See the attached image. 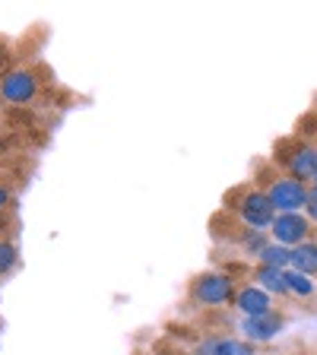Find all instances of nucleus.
I'll return each instance as SVG.
<instances>
[{
	"instance_id": "13",
	"label": "nucleus",
	"mask_w": 317,
	"mask_h": 355,
	"mask_svg": "<svg viewBox=\"0 0 317 355\" xmlns=\"http://www.w3.org/2000/svg\"><path fill=\"white\" fill-rule=\"evenodd\" d=\"M209 355H254V346L241 340H213V352Z\"/></svg>"
},
{
	"instance_id": "2",
	"label": "nucleus",
	"mask_w": 317,
	"mask_h": 355,
	"mask_svg": "<svg viewBox=\"0 0 317 355\" xmlns=\"http://www.w3.org/2000/svg\"><path fill=\"white\" fill-rule=\"evenodd\" d=\"M266 200L270 207L280 209V213H298L308 200V191H305L302 181H295L292 175H276L273 181H266Z\"/></svg>"
},
{
	"instance_id": "9",
	"label": "nucleus",
	"mask_w": 317,
	"mask_h": 355,
	"mask_svg": "<svg viewBox=\"0 0 317 355\" xmlns=\"http://www.w3.org/2000/svg\"><path fill=\"white\" fill-rule=\"evenodd\" d=\"M292 266L305 276H314L317 273V244L305 241V244H298V248H292Z\"/></svg>"
},
{
	"instance_id": "15",
	"label": "nucleus",
	"mask_w": 317,
	"mask_h": 355,
	"mask_svg": "<svg viewBox=\"0 0 317 355\" xmlns=\"http://www.w3.org/2000/svg\"><path fill=\"white\" fill-rule=\"evenodd\" d=\"M305 213H308V222H317V191H308V200H305Z\"/></svg>"
},
{
	"instance_id": "3",
	"label": "nucleus",
	"mask_w": 317,
	"mask_h": 355,
	"mask_svg": "<svg viewBox=\"0 0 317 355\" xmlns=\"http://www.w3.org/2000/svg\"><path fill=\"white\" fill-rule=\"evenodd\" d=\"M235 295V279L225 273H203L191 282V302L197 304H225Z\"/></svg>"
},
{
	"instance_id": "7",
	"label": "nucleus",
	"mask_w": 317,
	"mask_h": 355,
	"mask_svg": "<svg viewBox=\"0 0 317 355\" xmlns=\"http://www.w3.org/2000/svg\"><path fill=\"white\" fill-rule=\"evenodd\" d=\"M289 171L295 181H314L317 175V146H295V153L289 155Z\"/></svg>"
},
{
	"instance_id": "10",
	"label": "nucleus",
	"mask_w": 317,
	"mask_h": 355,
	"mask_svg": "<svg viewBox=\"0 0 317 355\" xmlns=\"http://www.w3.org/2000/svg\"><path fill=\"white\" fill-rule=\"evenodd\" d=\"M257 282L264 286V292H276V295H289L286 286V270H273V266H260Z\"/></svg>"
},
{
	"instance_id": "6",
	"label": "nucleus",
	"mask_w": 317,
	"mask_h": 355,
	"mask_svg": "<svg viewBox=\"0 0 317 355\" xmlns=\"http://www.w3.org/2000/svg\"><path fill=\"white\" fill-rule=\"evenodd\" d=\"M241 330H244V336L251 343H270L276 336V333L282 330V318L280 314H264V318H244V324H241Z\"/></svg>"
},
{
	"instance_id": "1",
	"label": "nucleus",
	"mask_w": 317,
	"mask_h": 355,
	"mask_svg": "<svg viewBox=\"0 0 317 355\" xmlns=\"http://www.w3.org/2000/svg\"><path fill=\"white\" fill-rule=\"evenodd\" d=\"M225 209H238L248 229H266L276 219V209L270 207L264 191L254 187H238V191L225 193Z\"/></svg>"
},
{
	"instance_id": "14",
	"label": "nucleus",
	"mask_w": 317,
	"mask_h": 355,
	"mask_svg": "<svg viewBox=\"0 0 317 355\" xmlns=\"http://www.w3.org/2000/svg\"><path fill=\"white\" fill-rule=\"evenodd\" d=\"M16 244L13 241H7V238H0V276H7L10 270L16 266Z\"/></svg>"
},
{
	"instance_id": "12",
	"label": "nucleus",
	"mask_w": 317,
	"mask_h": 355,
	"mask_svg": "<svg viewBox=\"0 0 317 355\" xmlns=\"http://www.w3.org/2000/svg\"><path fill=\"white\" fill-rule=\"evenodd\" d=\"M286 286H289V292L298 298H311L317 292V282L311 279V276L298 273V270H286Z\"/></svg>"
},
{
	"instance_id": "4",
	"label": "nucleus",
	"mask_w": 317,
	"mask_h": 355,
	"mask_svg": "<svg viewBox=\"0 0 317 355\" xmlns=\"http://www.w3.org/2000/svg\"><path fill=\"white\" fill-rule=\"evenodd\" d=\"M0 96L13 105L32 102V98L38 96V73L35 70H26V67L10 70V73L3 76V83H0Z\"/></svg>"
},
{
	"instance_id": "18",
	"label": "nucleus",
	"mask_w": 317,
	"mask_h": 355,
	"mask_svg": "<svg viewBox=\"0 0 317 355\" xmlns=\"http://www.w3.org/2000/svg\"><path fill=\"white\" fill-rule=\"evenodd\" d=\"M314 191H317V175H314Z\"/></svg>"
},
{
	"instance_id": "17",
	"label": "nucleus",
	"mask_w": 317,
	"mask_h": 355,
	"mask_svg": "<svg viewBox=\"0 0 317 355\" xmlns=\"http://www.w3.org/2000/svg\"><path fill=\"white\" fill-rule=\"evenodd\" d=\"M10 207V193H7V187H0V213Z\"/></svg>"
},
{
	"instance_id": "5",
	"label": "nucleus",
	"mask_w": 317,
	"mask_h": 355,
	"mask_svg": "<svg viewBox=\"0 0 317 355\" xmlns=\"http://www.w3.org/2000/svg\"><path fill=\"white\" fill-rule=\"evenodd\" d=\"M270 232H273V241L282 244V248H292V244H305L308 241V232H311V222L308 216H298V213H280L273 222H270Z\"/></svg>"
},
{
	"instance_id": "16",
	"label": "nucleus",
	"mask_w": 317,
	"mask_h": 355,
	"mask_svg": "<svg viewBox=\"0 0 317 355\" xmlns=\"http://www.w3.org/2000/svg\"><path fill=\"white\" fill-rule=\"evenodd\" d=\"M10 58H13V54H10L7 48H3V44H0V80H3V76L10 73Z\"/></svg>"
},
{
	"instance_id": "8",
	"label": "nucleus",
	"mask_w": 317,
	"mask_h": 355,
	"mask_svg": "<svg viewBox=\"0 0 317 355\" xmlns=\"http://www.w3.org/2000/svg\"><path fill=\"white\" fill-rule=\"evenodd\" d=\"M235 308L238 311H244L248 318H264V314H270V295H266L264 288H254V286H248V288H241L235 295Z\"/></svg>"
},
{
	"instance_id": "11",
	"label": "nucleus",
	"mask_w": 317,
	"mask_h": 355,
	"mask_svg": "<svg viewBox=\"0 0 317 355\" xmlns=\"http://www.w3.org/2000/svg\"><path fill=\"white\" fill-rule=\"evenodd\" d=\"M257 257H260L264 266H273V270H286V266H292V251L282 248V244H266Z\"/></svg>"
}]
</instances>
